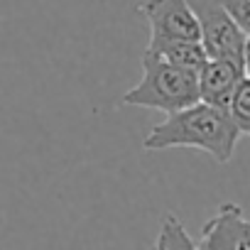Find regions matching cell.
Returning <instances> with one entry per match:
<instances>
[{
    "label": "cell",
    "instance_id": "cell-1",
    "mask_svg": "<svg viewBox=\"0 0 250 250\" xmlns=\"http://www.w3.org/2000/svg\"><path fill=\"white\" fill-rule=\"evenodd\" d=\"M238 138L240 133L226 108L196 101L194 105L167 115L165 123H157L143 140V147L145 150L194 147L211 155L216 162L226 165L235 152Z\"/></svg>",
    "mask_w": 250,
    "mask_h": 250
},
{
    "label": "cell",
    "instance_id": "cell-2",
    "mask_svg": "<svg viewBox=\"0 0 250 250\" xmlns=\"http://www.w3.org/2000/svg\"><path fill=\"white\" fill-rule=\"evenodd\" d=\"M199 101L196 74L172 66L152 52L143 54V79L138 86L125 91L123 105H138L162 110L167 115L189 108Z\"/></svg>",
    "mask_w": 250,
    "mask_h": 250
},
{
    "label": "cell",
    "instance_id": "cell-3",
    "mask_svg": "<svg viewBox=\"0 0 250 250\" xmlns=\"http://www.w3.org/2000/svg\"><path fill=\"white\" fill-rule=\"evenodd\" d=\"M199 25L206 59H230L248 66V35L230 20L218 0H187Z\"/></svg>",
    "mask_w": 250,
    "mask_h": 250
},
{
    "label": "cell",
    "instance_id": "cell-4",
    "mask_svg": "<svg viewBox=\"0 0 250 250\" xmlns=\"http://www.w3.org/2000/svg\"><path fill=\"white\" fill-rule=\"evenodd\" d=\"M138 13L150 25V40L199 42V25L187 0H145Z\"/></svg>",
    "mask_w": 250,
    "mask_h": 250
},
{
    "label": "cell",
    "instance_id": "cell-5",
    "mask_svg": "<svg viewBox=\"0 0 250 250\" xmlns=\"http://www.w3.org/2000/svg\"><path fill=\"white\" fill-rule=\"evenodd\" d=\"M196 250H250V223L240 206L223 204L204 223Z\"/></svg>",
    "mask_w": 250,
    "mask_h": 250
},
{
    "label": "cell",
    "instance_id": "cell-6",
    "mask_svg": "<svg viewBox=\"0 0 250 250\" xmlns=\"http://www.w3.org/2000/svg\"><path fill=\"white\" fill-rule=\"evenodd\" d=\"M245 74H248L245 64H238L230 59H206L204 66L196 71L199 101L216 105V108H226L235 83Z\"/></svg>",
    "mask_w": 250,
    "mask_h": 250
},
{
    "label": "cell",
    "instance_id": "cell-7",
    "mask_svg": "<svg viewBox=\"0 0 250 250\" xmlns=\"http://www.w3.org/2000/svg\"><path fill=\"white\" fill-rule=\"evenodd\" d=\"M157 54L160 59H165L172 66L187 69V71H199L206 62V52L199 42H187V40H150L147 49Z\"/></svg>",
    "mask_w": 250,
    "mask_h": 250
},
{
    "label": "cell",
    "instance_id": "cell-8",
    "mask_svg": "<svg viewBox=\"0 0 250 250\" xmlns=\"http://www.w3.org/2000/svg\"><path fill=\"white\" fill-rule=\"evenodd\" d=\"M226 110H228L233 125L238 128V133L240 135H250V79H248V74L235 83Z\"/></svg>",
    "mask_w": 250,
    "mask_h": 250
},
{
    "label": "cell",
    "instance_id": "cell-9",
    "mask_svg": "<svg viewBox=\"0 0 250 250\" xmlns=\"http://www.w3.org/2000/svg\"><path fill=\"white\" fill-rule=\"evenodd\" d=\"M157 248L160 250H196V243L191 240V235L187 233V228L182 226L177 216H167L162 221Z\"/></svg>",
    "mask_w": 250,
    "mask_h": 250
},
{
    "label": "cell",
    "instance_id": "cell-10",
    "mask_svg": "<svg viewBox=\"0 0 250 250\" xmlns=\"http://www.w3.org/2000/svg\"><path fill=\"white\" fill-rule=\"evenodd\" d=\"M218 3L230 15V20L245 35H250V0H218Z\"/></svg>",
    "mask_w": 250,
    "mask_h": 250
},
{
    "label": "cell",
    "instance_id": "cell-11",
    "mask_svg": "<svg viewBox=\"0 0 250 250\" xmlns=\"http://www.w3.org/2000/svg\"><path fill=\"white\" fill-rule=\"evenodd\" d=\"M155 250H160V248H157V245H155Z\"/></svg>",
    "mask_w": 250,
    "mask_h": 250
}]
</instances>
